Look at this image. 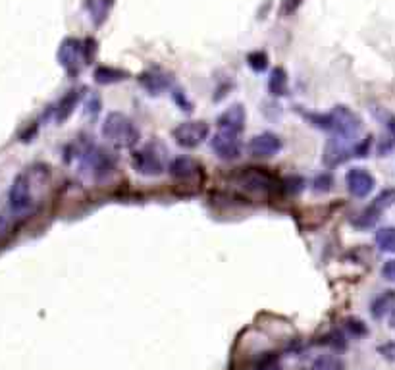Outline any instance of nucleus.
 Wrapping results in <instances>:
<instances>
[{
    "label": "nucleus",
    "mask_w": 395,
    "mask_h": 370,
    "mask_svg": "<svg viewBox=\"0 0 395 370\" xmlns=\"http://www.w3.org/2000/svg\"><path fill=\"white\" fill-rule=\"evenodd\" d=\"M305 118L313 128L330 133V137H349L359 139V133L363 131V120L357 112H353L349 106L338 105L331 108L330 112H303Z\"/></svg>",
    "instance_id": "1"
},
{
    "label": "nucleus",
    "mask_w": 395,
    "mask_h": 370,
    "mask_svg": "<svg viewBox=\"0 0 395 370\" xmlns=\"http://www.w3.org/2000/svg\"><path fill=\"white\" fill-rule=\"evenodd\" d=\"M72 158L80 164L81 174L93 182H103L116 170V156L91 141H77V145H73Z\"/></svg>",
    "instance_id": "2"
},
{
    "label": "nucleus",
    "mask_w": 395,
    "mask_h": 370,
    "mask_svg": "<svg viewBox=\"0 0 395 370\" xmlns=\"http://www.w3.org/2000/svg\"><path fill=\"white\" fill-rule=\"evenodd\" d=\"M47 174L49 172L45 166H33L14 177L8 191V205L14 214H25L35 207V187L43 184Z\"/></svg>",
    "instance_id": "3"
},
{
    "label": "nucleus",
    "mask_w": 395,
    "mask_h": 370,
    "mask_svg": "<svg viewBox=\"0 0 395 370\" xmlns=\"http://www.w3.org/2000/svg\"><path fill=\"white\" fill-rule=\"evenodd\" d=\"M100 135L106 143L118 151H128V149H135L141 141V131H139L137 124L129 118L128 114L124 112H108L105 121L100 126Z\"/></svg>",
    "instance_id": "4"
},
{
    "label": "nucleus",
    "mask_w": 395,
    "mask_h": 370,
    "mask_svg": "<svg viewBox=\"0 0 395 370\" xmlns=\"http://www.w3.org/2000/svg\"><path fill=\"white\" fill-rule=\"evenodd\" d=\"M372 137H364V139H349V137H330L324 147L322 161L324 166L328 168H336L345 164L351 158H364L371 153Z\"/></svg>",
    "instance_id": "5"
},
{
    "label": "nucleus",
    "mask_w": 395,
    "mask_h": 370,
    "mask_svg": "<svg viewBox=\"0 0 395 370\" xmlns=\"http://www.w3.org/2000/svg\"><path fill=\"white\" fill-rule=\"evenodd\" d=\"M232 182L247 189L251 193H262L270 195L276 193L278 189H282V179L278 174L270 172V168H260V166H245V168H237L232 174Z\"/></svg>",
    "instance_id": "6"
},
{
    "label": "nucleus",
    "mask_w": 395,
    "mask_h": 370,
    "mask_svg": "<svg viewBox=\"0 0 395 370\" xmlns=\"http://www.w3.org/2000/svg\"><path fill=\"white\" fill-rule=\"evenodd\" d=\"M129 162H131V168L143 177H158L168 170L166 149L161 143H147L139 147L131 153Z\"/></svg>",
    "instance_id": "7"
},
{
    "label": "nucleus",
    "mask_w": 395,
    "mask_h": 370,
    "mask_svg": "<svg viewBox=\"0 0 395 370\" xmlns=\"http://www.w3.org/2000/svg\"><path fill=\"white\" fill-rule=\"evenodd\" d=\"M89 47V40H80L75 37H68L60 43V49H58V62L64 68L68 75H77L81 72V68L89 62L93 54Z\"/></svg>",
    "instance_id": "8"
},
{
    "label": "nucleus",
    "mask_w": 395,
    "mask_h": 370,
    "mask_svg": "<svg viewBox=\"0 0 395 370\" xmlns=\"http://www.w3.org/2000/svg\"><path fill=\"white\" fill-rule=\"evenodd\" d=\"M210 135V126L204 120H187L172 129V137L181 149H197Z\"/></svg>",
    "instance_id": "9"
},
{
    "label": "nucleus",
    "mask_w": 395,
    "mask_h": 370,
    "mask_svg": "<svg viewBox=\"0 0 395 370\" xmlns=\"http://www.w3.org/2000/svg\"><path fill=\"white\" fill-rule=\"evenodd\" d=\"M395 205V187H387L384 191H380L376 197H374V201L366 207V209L359 214V216L353 220V224L357 228H372V225L376 224L380 220V216L386 212L387 209H392Z\"/></svg>",
    "instance_id": "10"
},
{
    "label": "nucleus",
    "mask_w": 395,
    "mask_h": 370,
    "mask_svg": "<svg viewBox=\"0 0 395 370\" xmlns=\"http://www.w3.org/2000/svg\"><path fill=\"white\" fill-rule=\"evenodd\" d=\"M168 174L179 184H197V182L201 184L204 179V168L201 162L195 161L193 156H187V154L172 158V162L168 164Z\"/></svg>",
    "instance_id": "11"
},
{
    "label": "nucleus",
    "mask_w": 395,
    "mask_h": 370,
    "mask_svg": "<svg viewBox=\"0 0 395 370\" xmlns=\"http://www.w3.org/2000/svg\"><path fill=\"white\" fill-rule=\"evenodd\" d=\"M210 149L216 154L220 161L234 162L241 158L243 154V143L239 135L234 133H226V131H216L210 137Z\"/></svg>",
    "instance_id": "12"
},
{
    "label": "nucleus",
    "mask_w": 395,
    "mask_h": 370,
    "mask_svg": "<svg viewBox=\"0 0 395 370\" xmlns=\"http://www.w3.org/2000/svg\"><path fill=\"white\" fill-rule=\"evenodd\" d=\"M345 185L355 199H366L376 187V177L363 166H353L345 172Z\"/></svg>",
    "instance_id": "13"
},
{
    "label": "nucleus",
    "mask_w": 395,
    "mask_h": 370,
    "mask_svg": "<svg viewBox=\"0 0 395 370\" xmlns=\"http://www.w3.org/2000/svg\"><path fill=\"white\" fill-rule=\"evenodd\" d=\"M247 149H249L251 156H255V158H272L283 149V141L282 137L276 135L272 131H264V133L251 137Z\"/></svg>",
    "instance_id": "14"
},
{
    "label": "nucleus",
    "mask_w": 395,
    "mask_h": 370,
    "mask_svg": "<svg viewBox=\"0 0 395 370\" xmlns=\"http://www.w3.org/2000/svg\"><path fill=\"white\" fill-rule=\"evenodd\" d=\"M245 121H247V112L245 106L235 103L230 105L216 118L218 131H226V133H234V135H241V131L245 129Z\"/></svg>",
    "instance_id": "15"
},
{
    "label": "nucleus",
    "mask_w": 395,
    "mask_h": 370,
    "mask_svg": "<svg viewBox=\"0 0 395 370\" xmlns=\"http://www.w3.org/2000/svg\"><path fill=\"white\" fill-rule=\"evenodd\" d=\"M81 91H83V89H70L64 97L58 101L57 108H52V110H54V120H57L58 124H64V121L72 116L73 110L77 108L81 97H83Z\"/></svg>",
    "instance_id": "16"
},
{
    "label": "nucleus",
    "mask_w": 395,
    "mask_h": 370,
    "mask_svg": "<svg viewBox=\"0 0 395 370\" xmlns=\"http://www.w3.org/2000/svg\"><path fill=\"white\" fill-rule=\"evenodd\" d=\"M395 313V291L387 290L382 291L378 297L372 299L371 303V314L372 318L382 320V318H389Z\"/></svg>",
    "instance_id": "17"
},
{
    "label": "nucleus",
    "mask_w": 395,
    "mask_h": 370,
    "mask_svg": "<svg viewBox=\"0 0 395 370\" xmlns=\"http://www.w3.org/2000/svg\"><path fill=\"white\" fill-rule=\"evenodd\" d=\"M139 83H141V87L145 89L147 93H151V95H161L162 91H166L170 89L172 85V80H170V75L166 73H161V72H145L139 75Z\"/></svg>",
    "instance_id": "18"
},
{
    "label": "nucleus",
    "mask_w": 395,
    "mask_h": 370,
    "mask_svg": "<svg viewBox=\"0 0 395 370\" xmlns=\"http://www.w3.org/2000/svg\"><path fill=\"white\" fill-rule=\"evenodd\" d=\"M268 89L274 97H285L288 95V89H290V80H288V72L283 68H276L270 73V80H268Z\"/></svg>",
    "instance_id": "19"
},
{
    "label": "nucleus",
    "mask_w": 395,
    "mask_h": 370,
    "mask_svg": "<svg viewBox=\"0 0 395 370\" xmlns=\"http://www.w3.org/2000/svg\"><path fill=\"white\" fill-rule=\"evenodd\" d=\"M128 77V72H124L120 68H112V66H98L95 70V81L98 85H112L118 81H124Z\"/></svg>",
    "instance_id": "20"
},
{
    "label": "nucleus",
    "mask_w": 395,
    "mask_h": 370,
    "mask_svg": "<svg viewBox=\"0 0 395 370\" xmlns=\"http://www.w3.org/2000/svg\"><path fill=\"white\" fill-rule=\"evenodd\" d=\"M374 242L382 253H395V225H386V228H380L376 235H374Z\"/></svg>",
    "instance_id": "21"
},
{
    "label": "nucleus",
    "mask_w": 395,
    "mask_h": 370,
    "mask_svg": "<svg viewBox=\"0 0 395 370\" xmlns=\"http://www.w3.org/2000/svg\"><path fill=\"white\" fill-rule=\"evenodd\" d=\"M311 370H345V362L338 355H320L313 361Z\"/></svg>",
    "instance_id": "22"
},
{
    "label": "nucleus",
    "mask_w": 395,
    "mask_h": 370,
    "mask_svg": "<svg viewBox=\"0 0 395 370\" xmlns=\"http://www.w3.org/2000/svg\"><path fill=\"white\" fill-rule=\"evenodd\" d=\"M110 4H112V0H89V2H87V8H89L91 20L97 25L103 24L106 14H108Z\"/></svg>",
    "instance_id": "23"
},
{
    "label": "nucleus",
    "mask_w": 395,
    "mask_h": 370,
    "mask_svg": "<svg viewBox=\"0 0 395 370\" xmlns=\"http://www.w3.org/2000/svg\"><path fill=\"white\" fill-rule=\"evenodd\" d=\"M100 110H103V101H100V97H98L97 93H89L87 98H85V110H83L85 118H89L91 121H95L98 118Z\"/></svg>",
    "instance_id": "24"
},
{
    "label": "nucleus",
    "mask_w": 395,
    "mask_h": 370,
    "mask_svg": "<svg viewBox=\"0 0 395 370\" xmlns=\"http://www.w3.org/2000/svg\"><path fill=\"white\" fill-rule=\"evenodd\" d=\"M334 189V177H331L330 172H322V174H318L315 177V182H313V191L315 193H328Z\"/></svg>",
    "instance_id": "25"
},
{
    "label": "nucleus",
    "mask_w": 395,
    "mask_h": 370,
    "mask_svg": "<svg viewBox=\"0 0 395 370\" xmlns=\"http://www.w3.org/2000/svg\"><path fill=\"white\" fill-rule=\"evenodd\" d=\"M247 62H249V66L255 72H264L268 66V57L264 52H260V50H255V52H251L249 57H247Z\"/></svg>",
    "instance_id": "26"
},
{
    "label": "nucleus",
    "mask_w": 395,
    "mask_h": 370,
    "mask_svg": "<svg viewBox=\"0 0 395 370\" xmlns=\"http://www.w3.org/2000/svg\"><path fill=\"white\" fill-rule=\"evenodd\" d=\"M345 328L349 330V334H351L353 338H363V336L368 334L366 324H364L363 320H359V318H347Z\"/></svg>",
    "instance_id": "27"
},
{
    "label": "nucleus",
    "mask_w": 395,
    "mask_h": 370,
    "mask_svg": "<svg viewBox=\"0 0 395 370\" xmlns=\"http://www.w3.org/2000/svg\"><path fill=\"white\" fill-rule=\"evenodd\" d=\"M257 370H282V367H280L278 357L274 353H267L264 357H260Z\"/></svg>",
    "instance_id": "28"
},
{
    "label": "nucleus",
    "mask_w": 395,
    "mask_h": 370,
    "mask_svg": "<svg viewBox=\"0 0 395 370\" xmlns=\"http://www.w3.org/2000/svg\"><path fill=\"white\" fill-rule=\"evenodd\" d=\"M382 276H384V280H387V282L395 283V258H389L387 262H384Z\"/></svg>",
    "instance_id": "29"
},
{
    "label": "nucleus",
    "mask_w": 395,
    "mask_h": 370,
    "mask_svg": "<svg viewBox=\"0 0 395 370\" xmlns=\"http://www.w3.org/2000/svg\"><path fill=\"white\" fill-rule=\"evenodd\" d=\"M378 353L387 359V361H395V341H387L384 346L378 347Z\"/></svg>",
    "instance_id": "30"
},
{
    "label": "nucleus",
    "mask_w": 395,
    "mask_h": 370,
    "mask_svg": "<svg viewBox=\"0 0 395 370\" xmlns=\"http://www.w3.org/2000/svg\"><path fill=\"white\" fill-rule=\"evenodd\" d=\"M382 121H384V126H386L389 137L395 141V114H384Z\"/></svg>",
    "instance_id": "31"
},
{
    "label": "nucleus",
    "mask_w": 395,
    "mask_h": 370,
    "mask_svg": "<svg viewBox=\"0 0 395 370\" xmlns=\"http://www.w3.org/2000/svg\"><path fill=\"white\" fill-rule=\"evenodd\" d=\"M6 230H8V222H6V220H4V218L0 216V235L4 234V232H6Z\"/></svg>",
    "instance_id": "32"
},
{
    "label": "nucleus",
    "mask_w": 395,
    "mask_h": 370,
    "mask_svg": "<svg viewBox=\"0 0 395 370\" xmlns=\"http://www.w3.org/2000/svg\"><path fill=\"white\" fill-rule=\"evenodd\" d=\"M389 326H392V328H394V330H395V313L392 314V316H389Z\"/></svg>",
    "instance_id": "33"
}]
</instances>
